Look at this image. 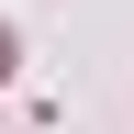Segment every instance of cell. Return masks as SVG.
I'll return each instance as SVG.
<instances>
[{"mask_svg": "<svg viewBox=\"0 0 134 134\" xmlns=\"http://www.w3.org/2000/svg\"><path fill=\"white\" fill-rule=\"evenodd\" d=\"M0 78H11V23H0Z\"/></svg>", "mask_w": 134, "mask_h": 134, "instance_id": "cell-1", "label": "cell"}]
</instances>
